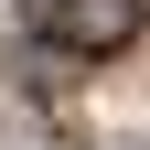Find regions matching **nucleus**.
Returning a JSON list of instances; mask_svg holds the SVG:
<instances>
[{
  "label": "nucleus",
  "instance_id": "nucleus-1",
  "mask_svg": "<svg viewBox=\"0 0 150 150\" xmlns=\"http://www.w3.org/2000/svg\"><path fill=\"white\" fill-rule=\"evenodd\" d=\"M129 32H139V0H54V43L75 54H118Z\"/></svg>",
  "mask_w": 150,
  "mask_h": 150
}]
</instances>
